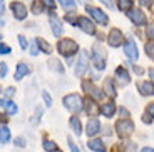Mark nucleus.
Wrapping results in <instances>:
<instances>
[{"label": "nucleus", "instance_id": "nucleus-27", "mask_svg": "<svg viewBox=\"0 0 154 152\" xmlns=\"http://www.w3.org/2000/svg\"><path fill=\"white\" fill-rule=\"evenodd\" d=\"M60 4H62V7L66 8V10H70V8L74 10V7H75L74 0H60Z\"/></svg>", "mask_w": 154, "mask_h": 152}, {"label": "nucleus", "instance_id": "nucleus-17", "mask_svg": "<svg viewBox=\"0 0 154 152\" xmlns=\"http://www.w3.org/2000/svg\"><path fill=\"white\" fill-rule=\"evenodd\" d=\"M27 74H30V67H29L27 64H19V65H17V74H15V79L17 80L23 79Z\"/></svg>", "mask_w": 154, "mask_h": 152}, {"label": "nucleus", "instance_id": "nucleus-41", "mask_svg": "<svg viewBox=\"0 0 154 152\" xmlns=\"http://www.w3.org/2000/svg\"><path fill=\"white\" fill-rule=\"evenodd\" d=\"M44 4H47L50 8H54V7H55V5H54V0H44Z\"/></svg>", "mask_w": 154, "mask_h": 152}, {"label": "nucleus", "instance_id": "nucleus-2", "mask_svg": "<svg viewBox=\"0 0 154 152\" xmlns=\"http://www.w3.org/2000/svg\"><path fill=\"white\" fill-rule=\"evenodd\" d=\"M57 49H59V53L66 55V57H72L74 53L79 50V47H77V44L74 42V40H70V38H62L60 42H59Z\"/></svg>", "mask_w": 154, "mask_h": 152}, {"label": "nucleus", "instance_id": "nucleus-25", "mask_svg": "<svg viewBox=\"0 0 154 152\" xmlns=\"http://www.w3.org/2000/svg\"><path fill=\"white\" fill-rule=\"evenodd\" d=\"M85 112H87L89 115H92V114L97 112V107H96V104H94L92 100H85Z\"/></svg>", "mask_w": 154, "mask_h": 152}, {"label": "nucleus", "instance_id": "nucleus-12", "mask_svg": "<svg viewBox=\"0 0 154 152\" xmlns=\"http://www.w3.org/2000/svg\"><path fill=\"white\" fill-rule=\"evenodd\" d=\"M79 27H81L85 34L96 35V27H94V23L91 22L89 19H85V17H81V19H79Z\"/></svg>", "mask_w": 154, "mask_h": 152}, {"label": "nucleus", "instance_id": "nucleus-36", "mask_svg": "<svg viewBox=\"0 0 154 152\" xmlns=\"http://www.w3.org/2000/svg\"><path fill=\"white\" fill-rule=\"evenodd\" d=\"M69 147H70V150H72V152H79V149H77L75 144L72 142V139H69Z\"/></svg>", "mask_w": 154, "mask_h": 152}, {"label": "nucleus", "instance_id": "nucleus-11", "mask_svg": "<svg viewBox=\"0 0 154 152\" xmlns=\"http://www.w3.org/2000/svg\"><path fill=\"white\" fill-rule=\"evenodd\" d=\"M82 89H84V92H87V94L92 95V97H94L96 100H100L102 97H104V92L99 90L97 87H94V85L91 84V82H84V84H82Z\"/></svg>", "mask_w": 154, "mask_h": 152}, {"label": "nucleus", "instance_id": "nucleus-38", "mask_svg": "<svg viewBox=\"0 0 154 152\" xmlns=\"http://www.w3.org/2000/svg\"><path fill=\"white\" fill-rule=\"evenodd\" d=\"M100 2H104V4L107 5L109 8H112V7H114V2H112V0H100Z\"/></svg>", "mask_w": 154, "mask_h": 152}, {"label": "nucleus", "instance_id": "nucleus-5", "mask_svg": "<svg viewBox=\"0 0 154 152\" xmlns=\"http://www.w3.org/2000/svg\"><path fill=\"white\" fill-rule=\"evenodd\" d=\"M87 65H89L87 52H81L79 60H77V64H75V75H84V74L87 72Z\"/></svg>", "mask_w": 154, "mask_h": 152}, {"label": "nucleus", "instance_id": "nucleus-26", "mask_svg": "<svg viewBox=\"0 0 154 152\" xmlns=\"http://www.w3.org/2000/svg\"><path fill=\"white\" fill-rule=\"evenodd\" d=\"M35 42H37L38 45H40V50H42V52H45V53H50V52H52V47H50L47 42H44L42 38H37Z\"/></svg>", "mask_w": 154, "mask_h": 152}, {"label": "nucleus", "instance_id": "nucleus-1", "mask_svg": "<svg viewBox=\"0 0 154 152\" xmlns=\"http://www.w3.org/2000/svg\"><path fill=\"white\" fill-rule=\"evenodd\" d=\"M64 105H66V109L70 110L72 114H77V112H81L82 107H84V100H82L81 95L69 94V95L64 97Z\"/></svg>", "mask_w": 154, "mask_h": 152}, {"label": "nucleus", "instance_id": "nucleus-22", "mask_svg": "<svg viewBox=\"0 0 154 152\" xmlns=\"http://www.w3.org/2000/svg\"><path fill=\"white\" fill-rule=\"evenodd\" d=\"M2 107L7 109V114H15L17 112V105L14 102H10V100H7V99H2Z\"/></svg>", "mask_w": 154, "mask_h": 152}, {"label": "nucleus", "instance_id": "nucleus-19", "mask_svg": "<svg viewBox=\"0 0 154 152\" xmlns=\"http://www.w3.org/2000/svg\"><path fill=\"white\" fill-rule=\"evenodd\" d=\"M89 149H91V150H96V152H104L106 150L102 141H99V139H92V141H89Z\"/></svg>", "mask_w": 154, "mask_h": 152}, {"label": "nucleus", "instance_id": "nucleus-8", "mask_svg": "<svg viewBox=\"0 0 154 152\" xmlns=\"http://www.w3.org/2000/svg\"><path fill=\"white\" fill-rule=\"evenodd\" d=\"M107 42H109V45H111V47H119V45H122L124 37H122V34H121L119 29H114V30H111V34H109V37H107Z\"/></svg>", "mask_w": 154, "mask_h": 152}, {"label": "nucleus", "instance_id": "nucleus-46", "mask_svg": "<svg viewBox=\"0 0 154 152\" xmlns=\"http://www.w3.org/2000/svg\"><path fill=\"white\" fill-rule=\"evenodd\" d=\"M59 152H60V150H59Z\"/></svg>", "mask_w": 154, "mask_h": 152}, {"label": "nucleus", "instance_id": "nucleus-23", "mask_svg": "<svg viewBox=\"0 0 154 152\" xmlns=\"http://www.w3.org/2000/svg\"><path fill=\"white\" fill-rule=\"evenodd\" d=\"M104 92L109 95V97H116V89H114V85H112V80L111 79H107L104 82Z\"/></svg>", "mask_w": 154, "mask_h": 152}, {"label": "nucleus", "instance_id": "nucleus-15", "mask_svg": "<svg viewBox=\"0 0 154 152\" xmlns=\"http://www.w3.org/2000/svg\"><path fill=\"white\" fill-rule=\"evenodd\" d=\"M50 25H52V32H54L55 37L64 34V27H62V22L57 19L55 15H50Z\"/></svg>", "mask_w": 154, "mask_h": 152}, {"label": "nucleus", "instance_id": "nucleus-34", "mask_svg": "<svg viewBox=\"0 0 154 152\" xmlns=\"http://www.w3.org/2000/svg\"><path fill=\"white\" fill-rule=\"evenodd\" d=\"M19 42H20V45H22V49H27V40H25V37H22V35H20Z\"/></svg>", "mask_w": 154, "mask_h": 152}, {"label": "nucleus", "instance_id": "nucleus-44", "mask_svg": "<svg viewBox=\"0 0 154 152\" xmlns=\"http://www.w3.org/2000/svg\"><path fill=\"white\" fill-rule=\"evenodd\" d=\"M141 152H154V149H151V147H144Z\"/></svg>", "mask_w": 154, "mask_h": 152}, {"label": "nucleus", "instance_id": "nucleus-43", "mask_svg": "<svg viewBox=\"0 0 154 152\" xmlns=\"http://www.w3.org/2000/svg\"><path fill=\"white\" fill-rule=\"evenodd\" d=\"M119 112H121V115H122V117H127V115H129V112H127L126 109H121Z\"/></svg>", "mask_w": 154, "mask_h": 152}, {"label": "nucleus", "instance_id": "nucleus-7", "mask_svg": "<svg viewBox=\"0 0 154 152\" xmlns=\"http://www.w3.org/2000/svg\"><path fill=\"white\" fill-rule=\"evenodd\" d=\"M114 80H116V84H117V85H121V87H122V85L129 84L131 77H129V74H127L126 68L119 67L117 70H116V74H114Z\"/></svg>", "mask_w": 154, "mask_h": 152}, {"label": "nucleus", "instance_id": "nucleus-10", "mask_svg": "<svg viewBox=\"0 0 154 152\" xmlns=\"http://www.w3.org/2000/svg\"><path fill=\"white\" fill-rule=\"evenodd\" d=\"M87 12L100 23V25H107L109 19H107V15H106L102 10H99V8H96V7H87Z\"/></svg>", "mask_w": 154, "mask_h": 152}, {"label": "nucleus", "instance_id": "nucleus-3", "mask_svg": "<svg viewBox=\"0 0 154 152\" xmlns=\"http://www.w3.org/2000/svg\"><path fill=\"white\" fill-rule=\"evenodd\" d=\"M92 60H94L96 68L104 70V67H106V50L102 49L99 44H96V45H94V57H92Z\"/></svg>", "mask_w": 154, "mask_h": 152}, {"label": "nucleus", "instance_id": "nucleus-35", "mask_svg": "<svg viewBox=\"0 0 154 152\" xmlns=\"http://www.w3.org/2000/svg\"><path fill=\"white\" fill-rule=\"evenodd\" d=\"M147 114H149L151 117H154V104H149V105H147Z\"/></svg>", "mask_w": 154, "mask_h": 152}, {"label": "nucleus", "instance_id": "nucleus-45", "mask_svg": "<svg viewBox=\"0 0 154 152\" xmlns=\"http://www.w3.org/2000/svg\"><path fill=\"white\" fill-rule=\"evenodd\" d=\"M149 75H151V79L154 80V70H152V68H151V70H149Z\"/></svg>", "mask_w": 154, "mask_h": 152}, {"label": "nucleus", "instance_id": "nucleus-33", "mask_svg": "<svg viewBox=\"0 0 154 152\" xmlns=\"http://www.w3.org/2000/svg\"><path fill=\"white\" fill-rule=\"evenodd\" d=\"M15 145H17V147H23V145H25V141H23L22 137H17V139H15Z\"/></svg>", "mask_w": 154, "mask_h": 152}, {"label": "nucleus", "instance_id": "nucleus-21", "mask_svg": "<svg viewBox=\"0 0 154 152\" xmlns=\"http://www.w3.org/2000/svg\"><path fill=\"white\" fill-rule=\"evenodd\" d=\"M8 141H10V130H8L7 126H2L0 127V142L7 144Z\"/></svg>", "mask_w": 154, "mask_h": 152}, {"label": "nucleus", "instance_id": "nucleus-20", "mask_svg": "<svg viewBox=\"0 0 154 152\" xmlns=\"http://www.w3.org/2000/svg\"><path fill=\"white\" fill-rule=\"evenodd\" d=\"M69 124H70V127L74 129V134H75V135H81V134H82V126H81V120H79L77 117H70Z\"/></svg>", "mask_w": 154, "mask_h": 152}, {"label": "nucleus", "instance_id": "nucleus-40", "mask_svg": "<svg viewBox=\"0 0 154 152\" xmlns=\"http://www.w3.org/2000/svg\"><path fill=\"white\" fill-rule=\"evenodd\" d=\"M139 2H141L143 7H149V5H151V0H139Z\"/></svg>", "mask_w": 154, "mask_h": 152}, {"label": "nucleus", "instance_id": "nucleus-4", "mask_svg": "<svg viewBox=\"0 0 154 152\" xmlns=\"http://www.w3.org/2000/svg\"><path fill=\"white\" fill-rule=\"evenodd\" d=\"M116 130H117V134H119V137H127L131 135L132 130H134V124H132L129 119H122V120H119L117 124H116Z\"/></svg>", "mask_w": 154, "mask_h": 152}, {"label": "nucleus", "instance_id": "nucleus-31", "mask_svg": "<svg viewBox=\"0 0 154 152\" xmlns=\"http://www.w3.org/2000/svg\"><path fill=\"white\" fill-rule=\"evenodd\" d=\"M40 12H42V5L38 4V2H35V4H34V14H37V15H38Z\"/></svg>", "mask_w": 154, "mask_h": 152}, {"label": "nucleus", "instance_id": "nucleus-6", "mask_svg": "<svg viewBox=\"0 0 154 152\" xmlns=\"http://www.w3.org/2000/svg\"><path fill=\"white\" fill-rule=\"evenodd\" d=\"M127 17H129L136 25H144V23H146V17H144V14L139 10V8H129V10H127Z\"/></svg>", "mask_w": 154, "mask_h": 152}, {"label": "nucleus", "instance_id": "nucleus-37", "mask_svg": "<svg viewBox=\"0 0 154 152\" xmlns=\"http://www.w3.org/2000/svg\"><path fill=\"white\" fill-rule=\"evenodd\" d=\"M0 52H2V53H8V52H10V49H8L5 44H2V49H0Z\"/></svg>", "mask_w": 154, "mask_h": 152}, {"label": "nucleus", "instance_id": "nucleus-39", "mask_svg": "<svg viewBox=\"0 0 154 152\" xmlns=\"http://www.w3.org/2000/svg\"><path fill=\"white\" fill-rule=\"evenodd\" d=\"M134 72L137 74V75H143V68L137 67V65H134Z\"/></svg>", "mask_w": 154, "mask_h": 152}, {"label": "nucleus", "instance_id": "nucleus-18", "mask_svg": "<svg viewBox=\"0 0 154 152\" xmlns=\"http://www.w3.org/2000/svg\"><path fill=\"white\" fill-rule=\"evenodd\" d=\"M114 110H116L114 102H107V104H102V105H100V112H102L106 117H112Z\"/></svg>", "mask_w": 154, "mask_h": 152}, {"label": "nucleus", "instance_id": "nucleus-24", "mask_svg": "<svg viewBox=\"0 0 154 152\" xmlns=\"http://www.w3.org/2000/svg\"><path fill=\"white\" fill-rule=\"evenodd\" d=\"M44 149H45L47 152H57V144H55V142H52V141H44Z\"/></svg>", "mask_w": 154, "mask_h": 152}, {"label": "nucleus", "instance_id": "nucleus-9", "mask_svg": "<svg viewBox=\"0 0 154 152\" xmlns=\"http://www.w3.org/2000/svg\"><path fill=\"white\" fill-rule=\"evenodd\" d=\"M124 52H126V55L131 59V60H137L139 52H137V47H136V44H134L132 38H129V40L126 42V45H124Z\"/></svg>", "mask_w": 154, "mask_h": 152}, {"label": "nucleus", "instance_id": "nucleus-13", "mask_svg": "<svg viewBox=\"0 0 154 152\" xmlns=\"http://www.w3.org/2000/svg\"><path fill=\"white\" fill-rule=\"evenodd\" d=\"M99 130H100V122L97 120V119H91V120L87 122V126H85V134L92 137V135H96Z\"/></svg>", "mask_w": 154, "mask_h": 152}, {"label": "nucleus", "instance_id": "nucleus-30", "mask_svg": "<svg viewBox=\"0 0 154 152\" xmlns=\"http://www.w3.org/2000/svg\"><path fill=\"white\" fill-rule=\"evenodd\" d=\"M42 97H44V100H45V105H47V107H50V105H52V100H50V95L47 94L45 90L42 92Z\"/></svg>", "mask_w": 154, "mask_h": 152}, {"label": "nucleus", "instance_id": "nucleus-16", "mask_svg": "<svg viewBox=\"0 0 154 152\" xmlns=\"http://www.w3.org/2000/svg\"><path fill=\"white\" fill-rule=\"evenodd\" d=\"M137 90L141 95H154V84L152 82H141V84H137Z\"/></svg>", "mask_w": 154, "mask_h": 152}, {"label": "nucleus", "instance_id": "nucleus-32", "mask_svg": "<svg viewBox=\"0 0 154 152\" xmlns=\"http://www.w3.org/2000/svg\"><path fill=\"white\" fill-rule=\"evenodd\" d=\"M147 37L154 40V25H149V27H147Z\"/></svg>", "mask_w": 154, "mask_h": 152}, {"label": "nucleus", "instance_id": "nucleus-14", "mask_svg": "<svg viewBox=\"0 0 154 152\" xmlns=\"http://www.w3.org/2000/svg\"><path fill=\"white\" fill-rule=\"evenodd\" d=\"M12 8H14V15H15L19 20H23L25 17H27V8H25L23 4L15 2V4H12Z\"/></svg>", "mask_w": 154, "mask_h": 152}, {"label": "nucleus", "instance_id": "nucleus-42", "mask_svg": "<svg viewBox=\"0 0 154 152\" xmlns=\"http://www.w3.org/2000/svg\"><path fill=\"white\" fill-rule=\"evenodd\" d=\"M5 75H7V65L2 64V77H5Z\"/></svg>", "mask_w": 154, "mask_h": 152}, {"label": "nucleus", "instance_id": "nucleus-29", "mask_svg": "<svg viewBox=\"0 0 154 152\" xmlns=\"http://www.w3.org/2000/svg\"><path fill=\"white\" fill-rule=\"evenodd\" d=\"M119 7L122 8V10H129V7H131V0H119Z\"/></svg>", "mask_w": 154, "mask_h": 152}, {"label": "nucleus", "instance_id": "nucleus-28", "mask_svg": "<svg viewBox=\"0 0 154 152\" xmlns=\"http://www.w3.org/2000/svg\"><path fill=\"white\" fill-rule=\"evenodd\" d=\"M146 53H147V55H149V57L154 60V44H152V42L147 44V45H146Z\"/></svg>", "mask_w": 154, "mask_h": 152}]
</instances>
